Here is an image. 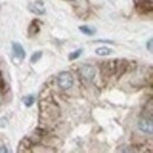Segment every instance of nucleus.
<instances>
[{"label":"nucleus","instance_id":"obj_1","mask_svg":"<svg viewBox=\"0 0 153 153\" xmlns=\"http://www.w3.org/2000/svg\"><path fill=\"white\" fill-rule=\"evenodd\" d=\"M57 82L58 85H59V87L61 88V90H70L72 86H73V82H74V80H73V76L70 73V72H61V73H59V76L57 78Z\"/></svg>","mask_w":153,"mask_h":153},{"label":"nucleus","instance_id":"obj_2","mask_svg":"<svg viewBox=\"0 0 153 153\" xmlns=\"http://www.w3.org/2000/svg\"><path fill=\"white\" fill-rule=\"evenodd\" d=\"M96 68L93 66H91V65L85 64V65H82L80 67V76L86 81H92L94 79V76H96Z\"/></svg>","mask_w":153,"mask_h":153},{"label":"nucleus","instance_id":"obj_3","mask_svg":"<svg viewBox=\"0 0 153 153\" xmlns=\"http://www.w3.org/2000/svg\"><path fill=\"white\" fill-rule=\"evenodd\" d=\"M138 127L144 133H153V120L151 117L149 118H140L138 121Z\"/></svg>","mask_w":153,"mask_h":153},{"label":"nucleus","instance_id":"obj_4","mask_svg":"<svg viewBox=\"0 0 153 153\" xmlns=\"http://www.w3.org/2000/svg\"><path fill=\"white\" fill-rule=\"evenodd\" d=\"M28 10H30L32 13L38 14V16H41V14H44V13L46 12L45 4H44V1H41V0H36L34 2H31V4L28 5Z\"/></svg>","mask_w":153,"mask_h":153},{"label":"nucleus","instance_id":"obj_5","mask_svg":"<svg viewBox=\"0 0 153 153\" xmlns=\"http://www.w3.org/2000/svg\"><path fill=\"white\" fill-rule=\"evenodd\" d=\"M12 51H13L14 57L18 58L19 60H24L26 57V52H25L24 47L21 46V44H19V42H12Z\"/></svg>","mask_w":153,"mask_h":153},{"label":"nucleus","instance_id":"obj_6","mask_svg":"<svg viewBox=\"0 0 153 153\" xmlns=\"http://www.w3.org/2000/svg\"><path fill=\"white\" fill-rule=\"evenodd\" d=\"M79 31H80L82 34H85V36H93V34H96V32H97L96 27H91V26H87V25L80 26V27H79Z\"/></svg>","mask_w":153,"mask_h":153},{"label":"nucleus","instance_id":"obj_7","mask_svg":"<svg viewBox=\"0 0 153 153\" xmlns=\"http://www.w3.org/2000/svg\"><path fill=\"white\" fill-rule=\"evenodd\" d=\"M96 53L98 56H101V57H106V56H110L113 53V50H111L110 47H106V46H102V47H99L96 50Z\"/></svg>","mask_w":153,"mask_h":153},{"label":"nucleus","instance_id":"obj_8","mask_svg":"<svg viewBox=\"0 0 153 153\" xmlns=\"http://www.w3.org/2000/svg\"><path fill=\"white\" fill-rule=\"evenodd\" d=\"M39 21L38 20H34L31 22L30 25V28H28V33L30 36H33V34H37L39 31H40V25H38Z\"/></svg>","mask_w":153,"mask_h":153},{"label":"nucleus","instance_id":"obj_9","mask_svg":"<svg viewBox=\"0 0 153 153\" xmlns=\"http://www.w3.org/2000/svg\"><path fill=\"white\" fill-rule=\"evenodd\" d=\"M22 102H24L25 106L31 107V106L36 102V96H34V94H28V96L24 97V98H22Z\"/></svg>","mask_w":153,"mask_h":153},{"label":"nucleus","instance_id":"obj_10","mask_svg":"<svg viewBox=\"0 0 153 153\" xmlns=\"http://www.w3.org/2000/svg\"><path fill=\"white\" fill-rule=\"evenodd\" d=\"M81 54H82V48H79V50H76L74 52H72V53L68 56V59H70V60H76V59H78Z\"/></svg>","mask_w":153,"mask_h":153},{"label":"nucleus","instance_id":"obj_11","mask_svg":"<svg viewBox=\"0 0 153 153\" xmlns=\"http://www.w3.org/2000/svg\"><path fill=\"white\" fill-rule=\"evenodd\" d=\"M41 57H42V52H41V51H37V52H34V53L32 54V57H31V62H32V64L37 62L38 60H40V58Z\"/></svg>","mask_w":153,"mask_h":153},{"label":"nucleus","instance_id":"obj_12","mask_svg":"<svg viewBox=\"0 0 153 153\" xmlns=\"http://www.w3.org/2000/svg\"><path fill=\"white\" fill-rule=\"evenodd\" d=\"M152 39H150V40H149V42H147V45H146V47H147V48H149V51H150V52H152Z\"/></svg>","mask_w":153,"mask_h":153},{"label":"nucleus","instance_id":"obj_13","mask_svg":"<svg viewBox=\"0 0 153 153\" xmlns=\"http://www.w3.org/2000/svg\"><path fill=\"white\" fill-rule=\"evenodd\" d=\"M7 152H8V150H7V147L5 145L0 146V153H7Z\"/></svg>","mask_w":153,"mask_h":153}]
</instances>
